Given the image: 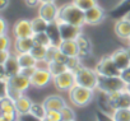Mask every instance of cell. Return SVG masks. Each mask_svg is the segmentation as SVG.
Returning a JSON list of instances; mask_svg holds the SVG:
<instances>
[{
    "mask_svg": "<svg viewBox=\"0 0 130 121\" xmlns=\"http://www.w3.org/2000/svg\"><path fill=\"white\" fill-rule=\"evenodd\" d=\"M57 21L82 27L83 24H86V13L72 2L69 4H64L60 7Z\"/></svg>",
    "mask_w": 130,
    "mask_h": 121,
    "instance_id": "obj_1",
    "label": "cell"
},
{
    "mask_svg": "<svg viewBox=\"0 0 130 121\" xmlns=\"http://www.w3.org/2000/svg\"><path fill=\"white\" fill-rule=\"evenodd\" d=\"M97 89L101 93H113L126 89V83L122 80L121 77H106V75H98V84Z\"/></svg>",
    "mask_w": 130,
    "mask_h": 121,
    "instance_id": "obj_2",
    "label": "cell"
},
{
    "mask_svg": "<svg viewBox=\"0 0 130 121\" xmlns=\"http://www.w3.org/2000/svg\"><path fill=\"white\" fill-rule=\"evenodd\" d=\"M69 99L74 106L78 107H84L87 105H89L93 99V89H89L87 87L83 85H78L75 84L69 92Z\"/></svg>",
    "mask_w": 130,
    "mask_h": 121,
    "instance_id": "obj_3",
    "label": "cell"
},
{
    "mask_svg": "<svg viewBox=\"0 0 130 121\" xmlns=\"http://www.w3.org/2000/svg\"><path fill=\"white\" fill-rule=\"evenodd\" d=\"M75 73V83L78 85H83L87 87L89 89H97V84H98V73L96 72V69H89L86 66H80Z\"/></svg>",
    "mask_w": 130,
    "mask_h": 121,
    "instance_id": "obj_4",
    "label": "cell"
},
{
    "mask_svg": "<svg viewBox=\"0 0 130 121\" xmlns=\"http://www.w3.org/2000/svg\"><path fill=\"white\" fill-rule=\"evenodd\" d=\"M52 83L55 88L60 92H69L77 83H75V73L72 70H65L59 75L52 78Z\"/></svg>",
    "mask_w": 130,
    "mask_h": 121,
    "instance_id": "obj_5",
    "label": "cell"
},
{
    "mask_svg": "<svg viewBox=\"0 0 130 121\" xmlns=\"http://www.w3.org/2000/svg\"><path fill=\"white\" fill-rule=\"evenodd\" d=\"M96 72L98 73V75H106V77H120L121 74V70L115 64L111 55L103 56L100 60L98 64L96 65Z\"/></svg>",
    "mask_w": 130,
    "mask_h": 121,
    "instance_id": "obj_6",
    "label": "cell"
},
{
    "mask_svg": "<svg viewBox=\"0 0 130 121\" xmlns=\"http://www.w3.org/2000/svg\"><path fill=\"white\" fill-rule=\"evenodd\" d=\"M107 98H108V102L113 110L120 108V107H130V93L126 89L120 91V92L108 93Z\"/></svg>",
    "mask_w": 130,
    "mask_h": 121,
    "instance_id": "obj_7",
    "label": "cell"
},
{
    "mask_svg": "<svg viewBox=\"0 0 130 121\" xmlns=\"http://www.w3.org/2000/svg\"><path fill=\"white\" fill-rule=\"evenodd\" d=\"M56 22L59 24V29H60V34H61L62 41L64 40H77L82 34V27H79V26L65 23L61 21H56Z\"/></svg>",
    "mask_w": 130,
    "mask_h": 121,
    "instance_id": "obj_8",
    "label": "cell"
},
{
    "mask_svg": "<svg viewBox=\"0 0 130 121\" xmlns=\"http://www.w3.org/2000/svg\"><path fill=\"white\" fill-rule=\"evenodd\" d=\"M54 75L51 74V72L46 68H38L36 70V73L32 75L31 78V83H32V87H36V88H42V87H46L51 80H52Z\"/></svg>",
    "mask_w": 130,
    "mask_h": 121,
    "instance_id": "obj_9",
    "label": "cell"
},
{
    "mask_svg": "<svg viewBox=\"0 0 130 121\" xmlns=\"http://www.w3.org/2000/svg\"><path fill=\"white\" fill-rule=\"evenodd\" d=\"M59 7L55 3H45V4H40L38 8V15L41 18H43L46 22L52 23L57 21L59 17Z\"/></svg>",
    "mask_w": 130,
    "mask_h": 121,
    "instance_id": "obj_10",
    "label": "cell"
},
{
    "mask_svg": "<svg viewBox=\"0 0 130 121\" xmlns=\"http://www.w3.org/2000/svg\"><path fill=\"white\" fill-rule=\"evenodd\" d=\"M13 34L15 38H26L33 37L35 32L32 29V23L28 19H19L13 26Z\"/></svg>",
    "mask_w": 130,
    "mask_h": 121,
    "instance_id": "obj_11",
    "label": "cell"
},
{
    "mask_svg": "<svg viewBox=\"0 0 130 121\" xmlns=\"http://www.w3.org/2000/svg\"><path fill=\"white\" fill-rule=\"evenodd\" d=\"M19 72H21V66L18 64V59H17V54H15L9 57V60L4 65H2V79L0 80H7L10 77L19 74Z\"/></svg>",
    "mask_w": 130,
    "mask_h": 121,
    "instance_id": "obj_12",
    "label": "cell"
},
{
    "mask_svg": "<svg viewBox=\"0 0 130 121\" xmlns=\"http://www.w3.org/2000/svg\"><path fill=\"white\" fill-rule=\"evenodd\" d=\"M111 57L121 72L130 66V57H129V54L126 51V47H121V48L115 50L112 52Z\"/></svg>",
    "mask_w": 130,
    "mask_h": 121,
    "instance_id": "obj_13",
    "label": "cell"
},
{
    "mask_svg": "<svg viewBox=\"0 0 130 121\" xmlns=\"http://www.w3.org/2000/svg\"><path fill=\"white\" fill-rule=\"evenodd\" d=\"M42 103H43V106L46 107L47 111H50V110L61 111L65 106H67V102H65V99H64L61 96H57V94L47 96V97L43 99Z\"/></svg>",
    "mask_w": 130,
    "mask_h": 121,
    "instance_id": "obj_14",
    "label": "cell"
},
{
    "mask_svg": "<svg viewBox=\"0 0 130 121\" xmlns=\"http://www.w3.org/2000/svg\"><path fill=\"white\" fill-rule=\"evenodd\" d=\"M8 82H9V84H12L14 88H17V89H19L21 92H26L31 85H32V83H31V78H28V77H26V75H23V74H15V75H13V77H10L9 79H8Z\"/></svg>",
    "mask_w": 130,
    "mask_h": 121,
    "instance_id": "obj_15",
    "label": "cell"
},
{
    "mask_svg": "<svg viewBox=\"0 0 130 121\" xmlns=\"http://www.w3.org/2000/svg\"><path fill=\"white\" fill-rule=\"evenodd\" d=\"M86 13V24H98L105 19V12L101 7L96 5L94 8L84 12Z\"/></svg>",
    "mask_w": 130,
    "mask_h": 121,
    "instance_id": "obj_16",
    "label": "cell"
},
{
    "mask_svg": "<svg viewBox=\"0 0 130 121\" xmlns=\"http://www.w3.org/2000/svg\"><path fill=\"white\" fill-rule=\"evenodd\" d=\"M115 33L121 40H129V37H130V21L126 17L120 18L115 23Z\"/></svg>",
    "mask_w": 130,
    "mask_h": 121,
    "instance_id": "obj_17",
    "label": "cell"
},
{
    "mask_svg": "<svg viewBox=\"0 0 130 121\" xmlns=\"http://www.w3.org/2000/svg\"><path fill=\"white\" fill-rule=\"evenodd\" d=\"M35 46V40L33 37H26V38H15L14 41V51L15 54H24V52H31V50Z\"/></svg>",
    "mask_w": 130,
    "mask_h": 121,
    "instance_id": "obj_18",
    "label": "cell"
},
{
    "mask_svg": "<svg viewBox=\"0 0 130 121\" xmlns=\"http://www.w3.org/2000/svg\"><path fill=\"white\" fill-rule=\"evenodd\" d=\"M59 48L68 56H79V46L77 40H64Z\"/></svg>",
    "mask_w": 130,
    "mask_h": 121,
    "instance_id": "obj_19",
    "label": "cell"
},
{
    "mask_svg": "<svg viewBox=\"0 0 130 121\" xmlns=\"http://www.w3.org/2000/svg\"><path fill=\"white\" fill-rule=\"evenodd\" d=\"M46 33L48 34V37L51 40V45L60 46V43L62 42V38H61V34H60V29H59L57 22L48 23V27L46 29Z\"/></svg>",
    "mask_w": 130,
    "mask_h": 121,
    "instance_id": "obj_20",
    "label": "cell"
},
{
    "mask_svg": "<svg viewBox=\"0 0 130 121\" xmlns=\"http://www.w3.org/2000/svg\"><path fill=\"white\" fill-rule=\"evenodd\" d=\"M17 59H18V64L22 68H29V66H37L38 61L33 57V55L31 52H24V54H17Z\"/></svg>",
    "mask_w": 130,
    "mask_h": 121,
    "instance_id": "obj_21",
    "label": "cell"
},
{
    "mask_svg": "<svg viewBox=\"0 0 130 121\" xmlns=\"http://www.w3.org/2000/svg\"><path fill=\"white\" fill-rule=\"evenodd\" d=\"M33 102L26 97V96H22L19 99L15 101V110H17V113L18 115H22V113H28L31 111V107H32Z\"/></svg>",
    "mask_w": 130,
    "mask_h": 121,
    "instance_id": "obj_22",
    "label": "cell"
},
{
    "mask_svg": "<svg viewBox=\"0 0 130 121\" xmlns=\"http://www.w3.org/2000/svg\"><path fill=\"white\" fill-rule=\"evenodd\" d=\"M78 46H79V56H87L89 55L91 50H92V45L88 40V37H86L83 33L77 38Z\"/></svg>",
    "mask_w": 130,
    "mask_h": 121,
    "instance_id": "obj_23",
    "label": "cell"
},
{
    "mask_svg": "<svg viewBox=\"0 0 130 121\" xmlns=\"http://www.w3.org/2000/svg\"><path fill=\"white\" fill-rule=\"evenodd\" d=\"M17 112L15 110V102L10 99L9 97H2L0 99V115L2 113H13Z\"/></svg>",
    "mask_w": 130,
    "mask_h": 121,
    "instance_id": "obj_24",
    "label": "cell"
},
{
    "mask_svg": "<svg viewBox=\"0 0 130 121\" xmlns=\"http://www.w3.org/2000/svg\"><path fill=\"white\" fill-rule=\"evenodd\" d=\"M47 47H48V46H43V45H36V43H35L33 48L31 50V54L33 55V57L37 60L38 63H46Z\"/></svg>",
    "mask_w": 130,
    "mask_h": 121,
    "instance_id": "obj_25",
    "label": "cell"
},
{
    "mask_svg": "<svg viewBox=\"0 0 130 121\" xmlns=\"http://www.w3.org/2000/svg\"><path fill=\"white\" fill-rule=\"evenodd\" d=\"M113 121H130V107L115 108L111 113Z\"/></svg>",
    "mask_w": 130,
    "mask_h": 121,
    "instance_id": "obj_26",
    "label": "cell"
},
{
    "mask_svg": "<svg viewBox=\"0 0 130 121\" xmlns=\"http://www.w3.org/2000/svg\"><path fill=\"white\" fill-rule=\"evenodd\" d=\"M31 23H32V29H33L35 33L46 32V29H47V27H48V22H46V21H45L43 18H41L40 15L36 17V18H33V19L31 21Z\"/></svg>",
    "mask_w": 130,
    "mask_h": 121,
    "instance_id": "obj_27",
    "label": "cell"
},
{
    "mask_svg": "<svg viewBox=\"0 0 130 121\" xmlns=\"http://www.w3.org/2000/svg\"><path fill=\"white\" fill-rule=\"evenodd\" d=\"M47 65V69L51 72V74L55 77V75H59V74H61L62 72H65V70H68V68H67V65L65 64H62V63H59V61H56V60H54V61H50V63H47L46 64Z\"/></svg>",
    "mask_w": 130,
    "mask_h": 121,
    "instance_id": "obj_28",
    "label": "cell"
},
{
    "mask_svg": "<svg viewBox=\"0 0 130 121\" xmlns=\"http://www.w3.org/2000/svg\"><path fill=\"white\" fill-rule=\"evenodd\" d=\"M32 115L37 116L38 118L41 120H45L46 117V113H47V110L46 107L43 106V103H33L32 107H31V111H29Z\"/></svg>",
    "mask_w": 130,
    "mask_h": 121,
    "instance_id": "obj_29",
    "label": "cell"
},
{
    "mask_svg": "<svg viewBox=\"0 0 130 121\" xmlns=\"http://www.w3.org/2000/svg\"><path fill=\"white\" fill-rule=\"evenodd\" d=\"M73 3L78 8H80L82 10H84V12H87V10L94 8L96 5H98L97 4V0H73Z\"/></svg>",
    "mask_w": 130,
    "mask_h": 121,
    "instance_id": "obj_30",
    "label": "cell"
},
{
    "mask_svg": "<svg viewBox=\"0 0 130 121\" xmlns=\"http://www.w3.org/2000/svg\"><path fill=\"white\" fill-rule=\"evenodd\" d=\"M33 40L36 45H43V46H50L51 45V40L48 37V34L46 32H40V33H35L33 34Z\"/></svg>",
    "mask_w": 130,
    "mask_h": 121,
    "instance_id": "obj_31",
    "label": "cell"
},
{
    "mask_svg": "<svg viewBox=\"0 0 130 121\" xmlns=\"http://www.w3.org/2000/svg\"><path fill=\"white\" fill-rule=\"evenodd\" d=\"M67 68L68 70H72V72H77L82 65H80V56H69L68 61H67Z\"/></svg>",
    "mask_w": 130,
    "mask_h": 121,
    "instance_id": "obj_32",
    "label": "cell"
},
{
    "mask_svg": "<svg viewBox=\"0 0 130 121\" xmlns=\"http://www.w3.org/2000/svg\"><path fill=\"white\" fill-rule=\"evenodd\" d=\"M61 116H62V120H75V113H74V111L72 110V107L70 106H65L61 111Z\"/></svg>",
    "mask_w": 130,
    "mask_h": 121,
    "instance_id": "obj_33",
    "label": "cell"
},
{
    "mask_svg": "<svg viewBox=\"0 0 130 121\" xmlns=\"http://www.w3.org/2000/svg\"><path fill=\"white\" fill-rule=\"evenodd\" d=\"M59 51V46H55V45H50L47 47V55H46V64L50 63V61H54L55 60V56Z\"/></svg>",
    "mask_w": 130,
    "mask_h": 121,
    "instance_id": "obj_34",
    "label": "cell"
},
{
    "mask_svg": "<svg viewBox=\"0 0 130 121\" xmlns=\"http://www.w3.org/2000/svg\"><path fill=\"white\" fill-rule=\"evenodd\" d=\"M45 118H46L47 121H62L61 112H60V111H56V110H50V111H47Z\"/></svg>",
    "mask_w": 130,
    "mask_h": 121,
    "instance_id": "obj_35",
    "label": "cell"
},
{
    "mask_svg": "<svg viewBox=\"0 0 130 121\" xmlns=\"http://www.w3.org/2000/svg\"><path fill=\"white\" fill-rule=\"evenodd\" d=\"M17 121H43V120H41V118H38L37 116H35V115H32L31 112H28V113L18 115Z\"/></svg>",
    "mask_w": 130,
    "mask_h": 121,
    "instance_id": "obj_36",
    "label": "cell"
},
{
    "mask_svg": "<svg viewBox=\"0 0 130 121\" xmlns=\"http://www.w3.org/2000/svg\"><path fill=\"white\" fill-rule=\"evenodd\" d=\"M96 121H113L111 113L103 112V111H97L96 112Z\"/></svg>",
    "mask_w": 130,
    "mask_h": 121,
    "instance_id": "obj_37",
    "label": "cell"
},
{
    "mask_svg": "<svg viewBox=\"0 0 130 121\" xmlns=\"http://www.w3.org/2000/svg\"><path fill=\"white\" fill-rule=\"evenodd\" d=\"M0 41H2V45H0V50H9L10 46V38L8 37V34H0Z\"/></svg>",
    "mask_w": 130,
    "mask_h": 121,
    "instance_id": "obj_38",
    "label": "cell"
},
{
    "mask_svg": "<svg viewBox=\"0 0 130 121\" xmlns=\"http://www.w3.org/2000/svg\"><path fill=\"white\" fill-rule=\"evenodd\" d=\"M38 69V66H29V68H22L21 69V74H23V75H26V77H28V78H32V75L36 73V70Z\"/></svg>",
    "mask_w": 130,
    "mask_h": 121,
    "instance_id": "obj_39",
    "label": "cell"
},
{
    "mask_svg": "<svg viewBox=\"0 0 130 121\" xmlns=\"http://www.w3.org/2000/svg\"><path fill=\"white\" fill-rule=\"evenodd\" d=\"M10 56H12V54H10L9 50H0V64L4 65L9 60Z\"/></svg>",
    "mask_w": 130,
    "mask_h": 121,
    "instance_id": "obj_40",
    "label": "cell"
},
{
    "mask_svg": "<svg viewBox=\"0 0 130 121\" xmlns=\"http://www.w3.org/2000/svg\"><path fill=\"white\" fill-rule=\"evenodd\" d=\"M68 59H69V56H68L67 54H64V52L59 48V51H57V54H56V56H55V60H56V61L62 63V64H67Z\"/></svg>",
    "mask_w": 130,
    "mask_h": 121,
    "instance_id": "obj_41",
    "label": "cell"
},
{
    "mask_svg": "<svg viewBox=\"0 0 130 121\" xmlns=\"http://www.w3.org/2000/svg\"><path fill=\"white\" fill-rule=\"evenodd\" d=\"M120 77H121V78H122V80L126 83V85H127V84H130V66H129V68H126V69H124V70L121 72Z\"/></svg>",
    "mask_w": 130,
    "mask_h": 121,
    "instance_id": "obj_42",
    "label": "cell"
},
{
    "mask_svg": "<svg viewBox=\"0 0 130 121\" xmlns=\"http://www.w3.org/2000/svg\"><path fill=\"white\" fill-rule=\"evenodd\" d=\"M7 28H8V24H7L5 19L0 18V34H5L7 33Z\"/></svg>",
    "mask_w": 130,
    "mask_h": 121,
    "instance_id": "obj_43",
    "label": "cell"
},
{
    "mask_svg": "<svg viewBox=\"0 0 130 121\" xmlns=\"http://www.w3.org/2000/svg\"><path fill=\"white\" fill-rule=\"evenodd\" d=\"M26 4L28 7H31V8H35L38 4H41V3H40V0H26Z\"/></svg>",
    "mask_w": 130,
    "mask_h": 121,
    "instance_id": "obj_44",
    "label": "cell"
},
{
    "mask_svg": "<svg viewBox=\"0 0 130 121\" xmlns=\"http://www.w3.org/2000/svg\"><path fill=\"white\" fill-rule=\"evenodd\" d=\"M8 4H9V0H2L0 2V10H4L8 7Z\"/></svg>",
    "mask_w": 130,
    "mask_h": 121,
    "instance_id": "obj_45",
    "label": "cell"
},
{
    "mask_svg": "<svg viewBox=\"0 0 130 121\" xmlns=\"http://www.w3.org/2000/svg\"><path fill=\"white\" fill-rule=\"evenodd\" d=\"M41 4H45V3H55V0H40Z\"/></svg>",
    "mask_w": 130,
    "mask_h": 121,
    "instance_id": "obj_46",
    "label": "cell"
},
{
    "mask_svg": "<svg viewBox=\"0 0 130 121\" xmlns=\"http://www.w3.org/2000/svg\"><path fill=\"white\" fill-rule=\"evenodd\" d=\"M126 51H127V54H129V57H130V45L126 47Z\"/></svg>",
    "mask_w": 130,
    "mask_h": 121,
    "instance_id": "obj_47",
    "label": "cell"
},
{
    "mask_svg": "<svg viewBox=\"0 0 130 121\" xmlns=\"http://www.w3.org/2000/svg\"><path fill=\"white\" fill-rule=\"evenodd\" d=\"M0 121H12V120H7V118H4V117H0Z\"/></svg>",
    "mask_w": 130,
    "mask_h": 121,
    "instance_id": "obj_48",
    "label": "cell"
},
{
    "mask_svg": "<svg viewBox=\"0 0 130 121\" xmlns=\"http://www.w3.org/2000/svg\"><path fill=\"white\" fill-rule=\"evenodd\" d=\"M126 91L130 93V84H127V85H126Z\"/></svg>",
    "mask_w": 130,
    "mask_h": 121,
    "instance_id": "obj_49",
    "label": "cell"
},
{
    "mask_svg": "<svg viewBox=\"0 0 130 121\" xmlns=\"http://www.w3.org/2000/svg\"><path fill=\"white\" fill-rule=\"evenodd\" d=\"M125 17H126V18H127V19H129V21H130V13H127V14H126V15H125Z\"/></svg>",
    "mask_w": 130,
    "mask_h": 121,
    "instance_id": "obj_50",
    "label": "cell"
},
{
    "mask_svg": "<svg viewBox=\"0 0 130 121\" xmlns=\"http://www.w3.org/2000/svg\"><path fill=\"white\" fill-rule=\"evenodd\" d=\"M62 121H75V120H62Z\"/></svg>",
    "mask_w": 130,
    "mask_h": 121,
    "instance_id": "obj_51",
    "label": "cell"
},
{
    "mask_svg": "<svg viewBox=\"0 0 130 121\" xmlns=\"http://www.w3.org/2000/svg\"><path fill=\"white\" fill-rule=\"evenodd\" d=\"M127 41H129V42H130V37H129V40H127Z\"/></svg>",
    "mask_w": 130,
    "mask_h": 121,
    "instance_id": "obj_52",
    "label": "cell"
},
{
    "mask_svg": "<svg viewBox=\"0 0 130 121\" xmlns=\"http://www.w3.org/2000/svg\"><path fill=\"white\" fill-rule=\"evenodd\" d=\"M43 121H47V120H46V118H45V120H43Z\"/></svg>",
    "mask_w": 130,
    "mask_h": 121,
    "instance_id": "obj_53",
    "label": "cell"
}]
</instances>
